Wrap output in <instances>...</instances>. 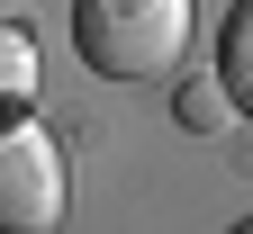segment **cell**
I'll use <instances>...</instances> for the list:
<instances>
[{"mask_svg":"<svg viewBox=\"0 0 253 234\" xmlns=\"http://www.w3.org/2000/svg\"><path fill=\"white\" fill-rule=\"evenodd\" d=\"M190 0H73V45L109 81H163L190 63Z\"/></svg>","mask_w":253,"mask_h":234,"instance_id":"1","label":"cell"},{"mask_svg":"<svg viewBox=\"0 0 253 234\" xmlns=\"http://www.w3.org/2000/svg\"><path fill=\"white\" fill-rule=\"evenodd\" d=\"M63 198H73L63 144L27 108H9L0 117V234H54L63 225Z\"/></svg>","mask_w":253,"mask_h":234,"instance_id":"2","label":"cell"},{"mask_svg":"<svg viewBox=\"0 0 253 234\" xmlns=\"http://www.w3.org/2000/svg\"><path fill=\"white\" fill-rule=\"evenodd\" d=\"M217 81H226V99L253 117V0H235L226 27H217Z\"/></svg>","mask_w":253,"mask_h":234,"instance_id":"3","label":"cell"},{"mask_svg":"<svg viewBox=\"0 0 253 234\" xmlns=\"http://www.w3.org/2000/svg\"><path fill=\"white\" fill-rule=\"evenodd\" d=\"M37 81H45V54H37V36L0 18V117H9V108H37Z\"/></svg>","mask_w":253,"mask_h":234,"instance_id":"4","label":"cell"},{"mask_svg":"<svg viewBox=\"0 0 253 234\" xmlns=\"http://www.w3.org/2000/svg\"><path fill=\"white\" fill-rule=\"evenodd\" d=\"M226 117H235V99H226L217 72H190L181 81V126H190V135H226Z\"/></svg>","mask_w":253,"mask_h":234,"instance_id":"5","label":"cell"},{"mask_svg":"<svg viewBox=\"0 0 253 234\" xmlns=\"http://www.w3.org/2000/svg\"><path fill=\"white\" fill-rule=\"evenodd\" d=\"M235 234H253V216H244V225H235Z\"/></svg>","mask_w":253,"mask_h":234,"instance_id":"6","label":"cell"}]
</instances>
